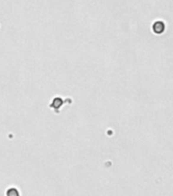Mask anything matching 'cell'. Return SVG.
<instances>
[{
	"mask_svg": "<svg viewBox=\"0 0 173 196\" xmlns=\"http://www.w3.org/2000/svg\"><path fill=\"white\" fill-rule=\"evenodd\" d=\"M153 30L156 34H162L165 30V24L162 20H157L153 25Z\"/></svg>",
	"mask_w": 173,
	"mask_h": 196,
	"instance_id": "cell-1",
	"label": "cell"
}]
</instances>
